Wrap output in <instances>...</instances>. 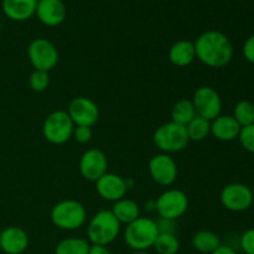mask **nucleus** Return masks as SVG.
I'll return each mask as SVG.
<instances>
[{
  "mask_svg": "<svg viewBox=\"0 0 254 254\" xmlns=\"http://www.w3.org/2000/svg\"><path fill=\"white\" fill-rule=\"evenodd\" d=\"M88 254H111L107 246H98V245H92L89 246Z\"/></svg>",
  "mask_w": 254,
  "mask_h": 254,
  "instance_id": "33",
  "label": "nucleus"
},
{
  "mask_svg": "<svg viewBox=\"0 0 254 254\" xmlns=\"http://www.w3.org/2000/svg\"><path fill=\"white\" fill-rule=\"evenodd\" d=\"M241 126L232 116H218L211 122V134L217 140L232 141L238 138Z\"/></svg>",
  "mask_w": 254,
  "mask_h": 254,
  "instance_id": "18",
  "label": "nucleus"
},
{
  "mask_svg": "<svg viewBox=\"0 0 254 254\" xmlns=\"http://www.w3.org/2000/svg\"><path fill=\"white\" fill-rule=\"evenodd\" d=\"M253 192L247 185L240 183L228 184L222 189L220 201L223 207L232 212H243L253 203Z\"/></svg>",
  "mask_w": 254,
  "mask_h": 254,
  "instance_id": "10",
  "label": "nucleus"
},
{
  "mask_svg": "<svg viewBox=\"0 0 254 254\" xmlns=\"http://www.w3.org/2000/svg\"><path fill=\"white\" fill-rule=\"evenodd\" d=\"M29 247V236L22 228L10 226L0 233V248L6 254H21Z\"/></svg>",
  "mask_w": 254,
  "mask_h": 254,
  "instance_id": "16",
  "label": "nucleus"
},
{
  "mask_svg": "<svg viewBox=\"0 0 254 254\" xmlns=\"http://www.w3.org/2000/svg\"><path fill=\"white\" fill-rule=\"evenodd\" d=\"M35 15L44 25L54 27L64 22L67 10L62 0H39Z\"/></svg>",
  "mask_w": 254,
  "mask_h": 254,
  "instance_id": "15",
  "label": "nucleus"
},
{
  "mask_svg": "<svg viewBox=\"0 0 254 254\" xmlns=\"http://www.w3.org/2000/svg\"><path fill=\"white\" fill-rule=\"evenodd\" d=\"M92 129L89 127H82V126H76L73 129V134H72V138H74V140L79 144H87L92 139Z\"/></svg>",
  "mask_w": 254,
  "mask_h": 254,
  "instance_id": "29",
  "label": "nucleus"
},
{
  "mask_svg": "<svg viewBox=\"0 0 254 254\" xmlns=\"http://www.w3.org/2000/svg\"><path fill=\"white\" fill-rule=\"evenodd\" d=\"M233 118L241 128L254 124V104L250 101H241L233 109Z\"/></svg>",
  "mask_w": 254,
  "mask_h": 254,
  "instance_id": "26",
  "label": "nucleus"
},
{
  "mask_svg": "<svg viewBox=\"0 0 254 254\" xmlns=\"http://www.w3.org/2000/svg\"><path fill=\"white\" fill-rule=\"evenodd\" d=\"M156 211L161 218L176 221L188 211L189 197L184 191L170 189L161 193L155 201Z\"/></svg>",
  "mask_w": 254,
  "mask_h": 254,
  "instance_id": "8",
  "label": "nucleus"
},
{
  "mask_svg": "<svg viewBox=\"0 0 254 254\" xmlns=\"http://www.w3.org/2000/svg\"><path fill=\"white\" fill-rule=\"evenodd\" d=\"M159 236L156 221L149 217H138L127 225L124 231V241L131 250L148 251L155 243Z\"/></svg>",
  "mask_w": 254,
  "mask_h": 254,
  "instance_id": "3",
  "label": "nucleus"
},
{
  "mask_svg": "<svg viewBox=\"0 0 254 254\" xmlns=\"http://www.w3.org/2000/svg\"><path fill=\"white\" fill-rule=\"evenodd\" d=\"M96 190L103 200L117 202L124 198L128 191V185L122 176L113 173H106L96 181Z\"/></svg>",
  "mask_w": 254,
  "mask_h": 254,
  "instance_id": "14",
  "label": "nucleus"
},
{
  "mask_svg": "<svg viewBox=\"0 0 254 254\" xmlns=\"http://www.w3.org/2000/svg\"><path fill=\"white\" fill-rule=\"evenodd\" d=\"M241 248L246 254H254V228L246 231L241 237Z\"/></svg>",
  "mask_w": 254,
  "mask_h": 254,
  "instance_id": "30",
  "label": "nucleus"
},
{
  "mask_svg": "<svg viewBox=\"0 0 254 254\" xmlns=\"http://www.w3.org/2000/svg\"><path fill=\"white\" fill-rule=\"evenodd\" d=\"M159 233H174L175 231V221L168 220V218H161L156 221Z\"/></svg>",
  "mask_w": 254,
  "mask_h": 254,
  "instance_id": "32",
  "label": "nucleus"
},
{
  "mask_svg": "<svg viewBox=\"0 0 254 254\" xmlns=\"http://www.w3.org/2000/svg\"><path fill=\"white\" fill-rule=\"evenodd\" d=\"M196 59L212 68L225 67L233 59V45L223 32L208 30L193 42Z\"/></svg>",
  "mask_w": 254,
  "mask_h": 254,
  "instance_id": "1",
  "label": "nucleus"
},
{
  "mask_svg": "<svg viewBox=\"0 0 254 254\" xmlns=\"http://www.w3.org/2000/svg\"><path fill=\"white\" fill-rule=\"evenodd\" d=\"M153 247L159 254H176L180 250V242L175 233H159Z\"/></svg>",
  "mask_w": 254,
  "mask_h": 254,
  "instance_id": "25",
  "label": "nucleus"
},
{
  "mask_svg": "<svg viewBox=\"0 0 254 254\" xmlns=\"http://www.w3.org/2000/svg\"><path fill=\"white\" fill-rule=\"evenodd\" d=\"M27 57L35 69L50 72L59 64V51L51 41L46 39H35L27 47Z\"/></svg>",
  "mask_w": 254,
  "mask_h": 254,
  "instance_id": "7",
  "label": "nucleus"
},
{
  "mask_svg": "<svg viewBox=\"0 0 254 254\" xmlns=\"http://www.w3.org/2000/svg\"><path fill=\"white\" fill-rule=\"evenodd\" d=\"M149 174L154 183L160 186H170L178 178V165L170 154L160 153L149 160Z\"/></svg>",
  "mask_w": 254,
  "mask_h": 254,
  "instance_id": "11",
  "label": "nucleus"
},
{
  "mask_svg": "<svg viewBox=\"0 0 254 254\" xmlns=\"http://www.w3.org/2000/svg\"><path fill=\"white\" fill-rule=\"evenodd\" d=\"M30 88L34 92L41 93V92L46 91L47 87L50 84V76L49 72L40 71V69H34L32 73L30 74L29 78Z\"/></svg>",
  "mask_w": 254,
  "mask_h": 254,
  "instance_id": "27",
  "label": "nucleus"
},
{
  "mask_svg": "<svg viewBox=\"0 0 254 254\" xmlns=\"http://www.w3.org/2000/svg\"><path fill=\"white\" fill-rule=\"evenodd\" d=\"M67 113L71 117L74 126L92 127L98 122L99 109L97 104L87 97H77L69 103Z\"/></svg>",
  "mask_w": 254,
  "mask_h": 254,
  "instance_id": "12",
  "label": "nucleus"
},
{
  "mask_svg": "<svg viewBox=\"0 0 254 254\" xmlns=\"http://www.w3.org/2000/svg\"><path fill=\"white\" fill-rule=\"evenodd\" d=\"M108 160L106 154L99 149H88L79 159V173L86 180L96 183L107 173Z\"/></svg>",
  "mask_w": 254,
  "mask_h": 254,
  "instance_id": "13",
  "label": "nucleus"
},
{
  "mask_svg": "<svg viewBox=\"0 0 254 254\" xmlns=\"http://www.w3.org/2000/svg\"><path fill=\"white\" fill-rule=\"evenodd\" d=\"M153 140L161 153L173 154L184 150L188 146L190 139L188 136L186 127L174 122H168L156 128Z\"/></svg>",
  "mask_w": 254,
  "mask_h": 254,
  "instance_id": "5",
  "label": "nucleus"
},
{
  "mask_svg": "<svg viewBox=\"0 0 254 254\" xmlns=\"http://www.w3.org/2000/svg\"><path fill=\"white\" fill-rule=\"evenodd\" d=\"M186 131H188V136L190 140L202 141L211 134V122L202 117L196 116L186 126Z\"/></svg>",
  "mask_w": 254,
  "mask_h": 254,
  "instance_id": "24",
  "label": "nucleus"
},
{
  "mask_svg": "<svg viewBox=\"0 0 254 254\" xmlns=\"http://www.w3.org/2000/svg\"><path fill=\"white\" fill-rule=\"evenodd\" d=\"M135 254H148V253H146V251H136Z\"/></svg>",
  "mask_w": 254,
  "mask_h": 254,
  "instance_id": "35",
  "label": "nucleus"
},
{
  "mask_svg": "<svg viewBox=\"0 0 254 254\" xmlns=\"http://www.w3.org/2000/svg\"><path fill=\"white\" fill-rule=\"evenodd\" d=\"M238 140L245 150L254 154V124L241 128Z\"/></svg>",
  "mask_w": 254,
  "mask_h": 254,
  "instance_id": "28",
  "label": "nucleus"
},
{
  "mask_svg": "<svg viewBox=\"0 0 254 254\" xmlns=\"http://www.w3.org/2000/svg\"><path fill=\"white\" fill-rule=\"evenodd\" d=\"M89 245L86 240L78 237H68L57 243L55 254H88Z\"/></svg>",
  "mask_w": 254,
  "mask_h": 254,
  "instance_id": "23",
  "label": "nucleus"
},
{
  "mask_svg": "<svg viewBox=\"0 0 254 254\" xmlns=\"http://www.w3.org/2000/svg\"><path fill=\"white\" fill-rule=\"evenodd\" d=\"M192 247L197 252L203 254H211L221 246V240L215 232L211 231H198L192 236Z\"/></svg>",
  "mask_w": 254,
  "mask_h": 254,
  "instance_id": "21",
  "label": "nucleus"
},
{
  "mask_svg": "<svg viewBox=\"0 0 254 254\" xmlns=\"http://www.w3.org/2000/svg\"><path fill=\"white\" fill-rule=\"evenodd\" d=\"M196 59L195 45L189 40H180L175 42L169 50V60L176 67H186Z\"/></svg>",
  "mask_w": 254,
  "mask_h": 254,
  "instance_id": "19",
  "label": "nucleus"
},
{
  "mask_svg": "<svg viewBox=\"0 0 254 254\" xmlns=\"http://www.w3.org/2000/svg\"><path fill=\"white\" fill-rule=\"evenodd\" d=\"M111 211L119 222L126 223V225H129V223L135 221L138 217H140L139 205L135 201L129 200V198H122V200L114 202Z\"/></svg>",
  "mask_w": 254,
  "mask_h": 254,
  "instance_id": "20",
  "label": "nucleus"
},
{
  "mask_svg": "<svg viewBox=\"0 0 254 254\" xmlns=\"http://www.w3.org/2000/svg\"><path fill=\"white\" fill-rule=\"evenodd\" d=\"M74 124L67 111H55L42 124V134L49 143L62 145L72 138Z\"/></svg>",
  "mask_w": 254,
  "mask_h": 254,
  "instance_id": "6",
  "label": "nucleus"
},
{
  "mask_svg": "<svg viewBox=\"0 0 254 254\" xmlns=\"http://www.w3.org/2000/svg\"><path fill=\"white\" fill-rule=\"evenodd\" d=\"M39 0H2L5 16L12 21H25L34 16Z\"/></svg>",
  "mask_w": 254,
  "mask_h": 254,
  "instance_id": "17",
  "label": "nucleus"
},
{
  "mask_svg": "<svg viewBox=\"0 0 254 254\" xmlns=\"http://www.w3.org/2000/svg\"><path fill=\"white\" fill-rule=\"evenodd\" d=\"M122 223L111 210H101L91 218L87 227V237L92 245L108 246L121 233Z\"/></svg>",
  "mask_w": 254,
  "mask_h": 254,
  "instance_id": "2",
  "label": "nucleus"
},
{
  "mask_svg": "<svg viewBox=\"0 0 254 254\" xmlns=\"http://www.w3.org/2000/svg\"><path fill=\"white\" fill-rule=\"evenodd\" d=\"M86 208L77 200H64L57 202L51 210V221L57 228L76 231L84 225Z\"/></svg>",
  "mask_w": 254,
  "mask_h": 254,
  "instance_id": "4",
  "label": "nucleus"
},
{
  "mask_svg": "<svg viewBox=\"0 0 254 254\" xmlns=\"http://www.w3.org/2000/svg\"><path fill=\"white\" fill-rule=\"evenodd\" d=\"M191 102L195 108L196 116L202 117L210 122L221 116L222 101L218 92L212 87L202 86L196 89Z\"/></svg>",
  "mask_w": 254,
  "mask_h": 254,
  "instance_id": "9",
  "label": "nucleus"
},
{
  "mask_svg": "<svg viewBox=\"0 0 254 254\" xmlns=\"http://www.w3.org/2000/svg\"><path fill=\"white\" fill-rule=\"evenodd\" d=\"M211 254H237L233 248L228 247V246H222L221 245L220 247L217 248V250L215 251V252H212Z\"/></svg>",
  "mask_w": 254,
  "mask_h": 254,
  "instance_id": "34",
  "label": "nucleus"
},
{
  "mask_svg": "<svg viewBox=\"0 0 254 254\" xmlns=\"http://www.w3.org/2000/svg\"><path fill=\"white\" fill-rule=\"evenodd\" d=\"M196 117L195 108L190 99H180L171 109V122L186 127Z\"/></svg>",
  "mask_w": 254,
  "mask_h": 254,
  "instance_id": "22",
  "label": "nucleus"
},
{
  "mask_svg": "<svg viewBox=\"0 0 254 254\" xmlns=\"http://www.w3.org/2000/svg\"><path fill=\"white\" fill-rule=\"evenodd\" d=\"M243 56L248 62L254 64V34L251 35L243 45Z\"/></svg>",
  "mask_w": 254,
  "mask_h": 254,
  "instance_id": "31",
  "label": "nucleus"
}]
</instances>
